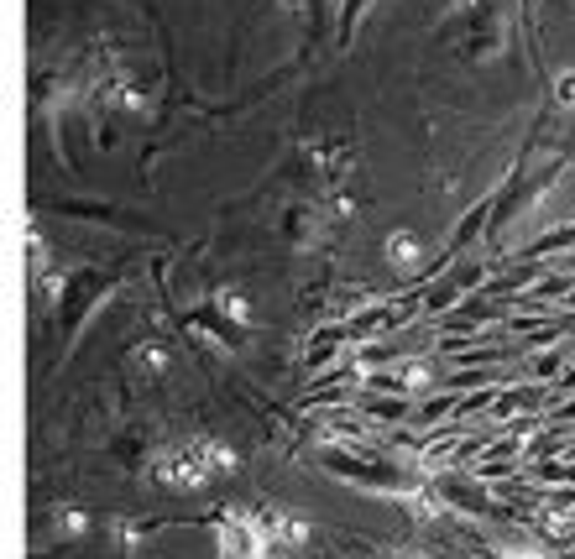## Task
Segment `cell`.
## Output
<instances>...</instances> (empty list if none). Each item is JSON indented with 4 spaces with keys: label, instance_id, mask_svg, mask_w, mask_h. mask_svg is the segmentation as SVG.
<instances>
[{
    "label": "cell",
    "instance_id": "7a4b0ae2",
    "mask_svg": "<svg viewBox=\"0 0 575 559\" xmlns=\"http://www.w3.org/2000/svg\"><path fill=\"white\" fill-rule=\"evenodd\" d=\"M508 559H534V554H508Z\"/></svg>",
    "mask_w": 575,
    "mask_h": 559
},
{
    "label": "cell",
    "instance_id": "6da1fadb",
    "mask_svg": "<svg viewBox=\"0 0 575 559\" xmlns=\"http://www.w3.org/2000/svg\"><path fill=\"white\" fill-rule=\"evenodd\" d=\"M152 465H157V481H168V486H204L210 476L230 471L236 455H230L225 445H210V439H194V445H183V450L157 455Z\"/></svg>",
    "mask_w": 575,
    "mask_h": 559
}]
</instances>
